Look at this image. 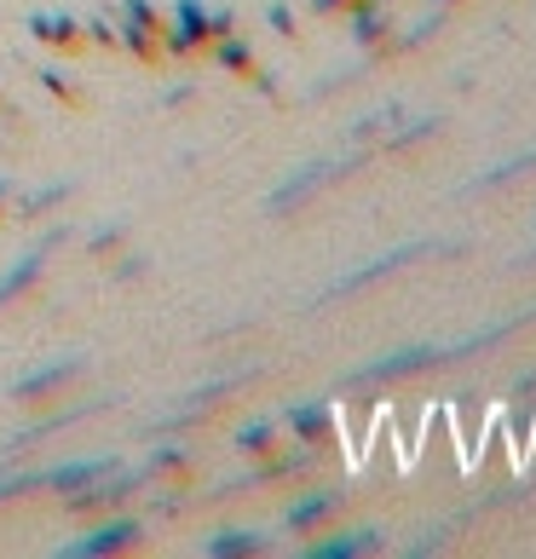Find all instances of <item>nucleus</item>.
I'll list each match as a JSON object with an SVG mask.
<instances>
[{
    "label": "nucleus",
    "instance_id": "1a4fd4ad",
    "mask_svg": "<svg viewBox=\"0 0 536 559\" xmlns=\"http://www.w3.org/2000/svg\"><path fill=\"white\" fill-rule=\"evenodd\" d=\"M151 29H156L151 0H128V7H121V17H116V40H121V47H133L139 58H156V40H151Z\"/></svg>",
    "mask_w": 536,
    "mask_h": 559
},
{
    "label": "nucleus",
    "instance_id": "f03ea898",
    "mask_svg": "<svg viewBox=\"0 0 536 559\" xmlns=\"http://www.w3.org/2000/svg\"><path fill=\"white\" fill-rule=\"evenodd\" d=\"M358 168V156H346V162H306L300 174H288L283 185H272L265 191V214H288V209H300L306 197H318L329 179H341V174H353Z\"/></svg>",
    "mask_w": 536,
    "mask_h": 559
},
{
    "label": "nucleus",
    "instance_id": "aec40b11",
    "mask_svg": "<svg viewBox=\"0 0 536 559\" xmlns=\"http://www.w3.org/2000/svg\"><path fill=\"white\" fill-rule=\"evenodd\" d=\"M214 58H219L225 70H249V64H254L249 40H237V35H219V52H214Z\"/></svg>",
    "mask_w": 536,
    "mask_h": 559
},
{
    "label": "nucleus",
    "instance_id": "ddd939ff",
    "mask_svg": "<svg viewBox=\"0 0 536 559\" xmlns=\"http://www.w3.org/2000/svg\"><path fill=\"white\" fill-rule=\"evenodd\" d=\"M335 508H341V490H312V496H300V502H288L283 525H288V531H312V525H323Z\"/></svg>",
    "mask_w": 536,
    "mask_h": 559
},
{
    "label": "nucleus",
    "instance_id": "a878e982",
    "mask_svg": "<svg viewBox=\"0 0 536 559\" xmlns=\"http://www.w3.org/2000/svg\"><path fill=\"white\" fill-rule=\"evenodd\" d=\"M265 24H272V29H283V35H288V29H295V12H288V7H283V0H277V7H272V12H265Z\"/></svg>",
    "mask_w": 536,
    "mask_h": 559
},
{
    "label": "nucleus",
    "instance_id": "dca6fc26",
    "mask_svg": "<svg viewBox=\"0 0 536 559\" xmlns=\"http://www.w3.org/2000/svg\"><path fill=\"white\" fill-rule=\"evenodd\" d=\"M70 191H75L70 179H52V185H40V191H29V197H17V219H35V214H47V209H58V202H70Z\"/></svg>",
    "mask_w": 536,
    "mask_h": 559
},
{
    "label": "nucleus",
    "instance_id": "f3484780",
    "mask_svg": "<svg viewBox=\"0 0 536 559\" xmlns=\"http://www.w3.org/2000/svg\"><path fill=\"white\" fill-rule=\"evenodd\" d=\"M272 439H277V421H272V416H254V421H242V427L231 432V444H237L242 455H265V450H272Z\"/></svg>",
    "mask_w": 536,
    "mask_h": 559
},
{
    "label": "nucleus",
    "instance_id": "39448f33",
    "mask_svg": "<svg viewBox=\"0 0 536 559\" xmlns=\"http://www.w3.org/2000/svg\"><path fill=\"white\" fill-rule=\"evenodd\" d=\"M116 399H93V404H64V409H52V416H40V421H29V427H17L7 444H0V455H17V450H29V444H40V439H52V432H64V427H75V421H87V416H98V409H110Z\"/></svg>",
    "mask_w": 536,
    "mask_h": 559
},
{
    "label": "nucleus",
    "instance_id": "f257e3e1",
    "mask_svg": "<svg viewBox=\"0 0 536 559\" xmlns=\"http://www.w3.org/2000/svg\"><path fill=\"white\" fill-rule=\"evenodd\" d=\"M432 237H416V242H398V248H386V254H376L369 265H353V272H341L335 283L323 288V300H341V295H358V288H369V283H381V277H393V272H404L409 260H421V254H432Z\"/></svg>",
    "mask_w": 536,
    "mask_h": 559
},
{
    "label": "nucleus",
    "instance_id": "9d476101",
    "mask_svg": "<svg viewBox=\"0 0 536 559\" xmlns=\"http://www.w3.org/2000/svg\"><path fill=\"white\" fill-rule=\"evenodd\" d=\"M81 369H87V358H52V364L29 369V376H17V381H12V399H40V392H52V386L75 381Z\"/></svg>",
    "mask_w": 536,
    "mask_h": 559
},
{
    "label": "nucleus",
    "instance_id": "6e6552de",
    "mask_svg": "<svg viewBox=\"0 0 536 559\" xmlns=\"http://www.w3.org/2000/svg\"><path fill=\"white\" fill-rule=\"evenodd\" d=\"M202 40H209V7H202V0H174V29L162 47L184 58L191 47H202Z\"/></svg>",
    "mask_w": 536,
    "mask_h": 559
},
{
    "label": "nucleus",
    "instance_id": "b1692460",
    "mask_svg": "<svg viewBox=\"0 0 536 559\" xmlns=\"http://www.w3.org/2000/svg\"><path fill=\"white\" fill-rule=\"evenodd\" d=\"M237 29V12L231 7H219V12H209V40H219V35H231Z\"/></svg>",
    "mask_w": 536,
    "mask_h": 559
},
{
    "label": "nucleus",
    "instance_id": "7ed1b4c3",
    "mask_svg": "<svg viewBox=\"0 0 536 559\" xmlns=\"http://www.w3.org/2000/svg\"><path fill=\"white\" fill-rule=\"evenodd\" d=\"M432 364H444V346H398V352H386V358H369L358 364L353 376H346L341 386H369V381H404V376H421V369Z\"/></svg>",
    "mask_w": 536,
    "mask_h": 559
},
{
    "label": "nucleus",
    "instance_id": "c756f323",
    "mask_svg": "<svg viewBox=\"0 0 536 559\" xmlns=\"http://www.w3.org/2000/svg\"><path fill=\"white\" fill-rule=\"evenodd\" d=\"M12 197V179H0V202H7Z\"/></svg>",
    "mask_w": 536,
    "mask_h": 559
},
{
    "label": "nucleus",
    "instance_id": "5701e85b",
    "mask_svg": "<svg viewBox=\"0 0 536 559\" xmlns=\"http://www.w3.org/2000/svg\"><path fill=\"white\" fill-rule=\"evenodd\" d=\"M184 462H191V450H184V444H168V450H156L151 462H144V473H174V467H184Z\"/></svg>",
    "mask_w": 536,
    "mask_h": 559
},
{
    "label": "nucleus",
    "instance_id": "9b49d317",
    "mask_svg": "<svg viewBox=\"0 0 536 559\" xmlns=\"http://www.w3.org/2000/svg\"><path fill=\"white\" fill-rule=\"evenodd\" d=\"M381 548V531L376 525H358V531H341V536H323V543L306 548V559H358V554H376Z\"/></svg>",
    "mask_w": 536,
    "mask_h": 559
},
{
    "label": "nucleus",
    "instance_id": "7c9ffc66",
    "mask_svg": "<svg viewBox=\"0 0 536 559\" xmlns=\"http://www.w3.org/2000/svg\"><path fill=\"white\" fill-rule=\"evenodd\" d=\"M432 7H450V0H432Z\"/></svg>",
    "mask_w": 536,
    "mask_h": 559
},
{
    "label": "nucleus",
    "instance_id": "a211bd4d",
    "mask_svg": "<svg viewBox=\"0 0 536 559\" xmlns=\"http://www.w3.org/2000/svg\"><path fill=\"white\" fill-rule=\"evenodd\" d=\"M531 162H536V144H531L525 156H513V162H497V168H490V174H479V179H467L462 191H490V185H508V179H520V174L531 168Z\"/></svg>",
    "mask_w": 536,
    "mask_h": 559
},
{
    "label": "nucleus",
    "instance_id": "6ab92c4d",
    "mask_svg": "<svg viewBox=\"0 0 536 559\" xmlns=\"http://www.w3.org/2000/svg\"><path fill=\"white\" fill-rule=\"evenodd\" d=\"M353 35L364 40V47H376V40L386 35V17H381L376 0H353Z\"/></svg>",
    "mask_w": 536,
    "mask_h": 559
},
{
    "label": "nucleus",
    "instance_id": "412c9836",
    "mask_svg": "<svg viewBox=\"0 0 536 559\" xmlns=\"http://www.w3.org/2000/svg\"><path fill=\"white\" fill-rule=\"evenodd\" d=\"M427 133H439V116H421L416 128H398V133H386V151H409L416 139H427Z\"/></svg>",
    "mask_w": 536,
    "mask_h": 559
},
{
    "label": "nucleus",
    "instance_id": "393cba45",
    "mask_svg": "<svg viewBox=\"0 0 536 559\" xmlns=\"http://www.w3.org/2000/svg\"><path fill=\"white\" fill-rule=\"evenodd\" d=\"M121 242V225H98V231L87 237V248H93V254H105V248H116Z\"/></svg>",
    "mask_w": 536,
    "mask_h": 559
},
{
    "label": "nucleus",
    "instance_id": "4be33fe9",
    "mask_svg": "<svg viewBox=\"0 0 536 559\" xmlns=\"http://www.w3.org/2000/svg\"><path fill=\"white\" fill-rule=\"evenodd\" d=\"M444 29V7H432L427 17H421V24H409V35H404V47H421V40H432V35H439Z\"/></svg>",
    "mask_w": 536,
    "mask_h": 559
},
{
    "label": "nucleus",
    "instance_id": "f8f14e48",
    "mask_svg": "<svg viewBox=\"0 0 536 559\" xmlns=\"http://www.w3.org/2000/svg\"><path fill=\"white\" fill-rule=\"evenodd\" d=\"M283 427L295 432L300 444H318V439H329V427H335V409H329L323 399L318 404H288L283 409Z\"/></svg>",
    "mask_w": 536,
    "mask_h": 559
},
{
    "label": "nucleus",
    "instance_id": "423d86ee",
    "mask_svg": "<svg viewBox=\"0 0 536 559\" xmlns=\"http://www.w3.org/2000/svg\"><path fill=\"white\" fill-rule=\"evenodd\" d=\"M58 242H70V225L47 231V237H40V248H29V254L17 260V265H7V272H0V306H7L12 295H24V288H35V283H40V272H47V254H52Z\"/></svg>",
    "mask_w": 536,
    "mask_h": 559
},
{
    "label": "nucleus",
    "instance_id": "0eeeda50",
    "mask_svg": "<svg viewBox=\"0 0 536 559\" xmlns=\"http://www.w3.org/2000/svg\"><path fill=\"white\" fill-rule=\"evenodd\" d=\"M144 485V467L139 473H105V479H93V485H81L70 496V513H93V508H116V502H128V496Z\"/></svg>",
    "mask_w": 536,
    "mask_h": 559
},
{
    "label": "nucleus",
    "instance_id": "2eb2a0df",
    "mask_svg": "<svg viewBox=\"0 0 536 559\" xmlns=\"http://www.w3.org/2000/svg\"><path fill=\"white\" fill-rule=\"evenodd\" d=\"M29 29H35V40H47V47H70V40L81 35V24L70 12H35Z\"/></svg>",
    "mask_w": 536,
    "mask_h": 559
},
{
    "label": "nucleus",
    "instance_id": "cd10ccee",
    "mask_svg": "<svg viewBox=\"0 0 536 559\" xmlns=\"http://www.w3.org/2000/svg\"><path fill=\"white\" fill-rule=\"evenodd\" d=\"M87 35L93 40H116V24H110V17H87Z\"/></svg>",
    "mask_w": 536,
    "mask_h": 559
},
{
    "label": "nucleus",
    "instance_id": "c85d7f7f",
    "mask_svg": "<svg viewBox=\"0 0 536 559\" xmlns=\"http://www.w3.org/2000/svg\"><path fill=\"white\" fill-rule=\"evenodd\" d=\"M318 12H335V7H353V0H312Z\"/></svg>",
    "mask_w": 536,
    "mask_h": 559
},
{
    "label": "nucleus",
    "instance_id": "bb28decb",
    "mask_svg": "<svg viewBox=\"0 0 536 559\" xmlns=\"http://www.w3.org/2000/svg\"><path fill=\"white\" fill-rule=\"evenodd\" d=\"M133 277H144V260H139V254L116 265V283H133Z\"/></svg>",
    "mask_w": 536,
    "mask_h": 559
},
{
    "label": "nucleus",
    "instance_id": "4468645a",
    "mask_svg": "<svg viewBox=\"0 0 536 559\" xmlns=\"http://www.w3.org/2000/svg\"><path fill=\"white\" fill-rule=\"evenodd\" d=\"M209 559H242V554H265V531H214L202 536Z\"/></svg>",
    "mask_w": 536,
    "mask_h": 559
},
{
    "label": "nucleus",
    "instance_id": "20e7f679",
    "mask_svg": "<svg viewBox=\"0 0 536 559\" xmlns=\"http://www.w3.org/2000/svg\"><path fill=\"white\" fill-rule=\"evenodd\" d=\"M139 531L144 520H105V525H93L87 536H75V543H58L52 554L58 559H105V554H128L139 543Z\"/></svg>",
    "mask_w": 536,
    "mask_h": 559
}]
</instances>
